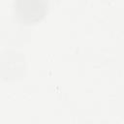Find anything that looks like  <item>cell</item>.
Wrapping results in <instances>:
<instances>
[{
  "mask_svg": "<svg viewBox=\"0 0 124 124\" xmlns=\"http://www.w3.org/2000/svg\"><path fill=\"white\" fill-rule=\"evenodd\" d=\"M47 0H16L15 12L18 19L24 23L40 21L46 14Z\"/></svg>",
  "mask_w": 124,
  "mask_h": 124,
  "instance_id": "obj_1",
  "label": "cell"
}]
</instances>
